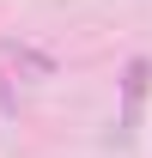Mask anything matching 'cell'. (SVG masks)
<instances>
[{"mask_svg":"<svg viewBox=\"0 0 152 158\" xmlns=\"http://www.w3.org/2000/svg\"><path fill=\"white\" fill-rule=\"evenodd\" d=\"M6 61H12V67H24V73H37V79L55 73V61L43 55V49H24V43H6Z\"/></svg>","mask_w":152,"mask_h":158,"instance_id":"6da1fadb","label":"cell"},{"mask_svg":"<svg viewBox=\"0 0 152 158\" xmlns=\"http://www.w3.org/2000/svg\"><path fill=\"white\" fill-rule=\"evenodd\" d=\"M146 61H128V79H122V91H128V122H134V110H140V98H146Z\"/></svg>","mask_w":152,"mask_h":158,"instance_id":"7a4b0ae2","label":"cell"}]
</instances>
